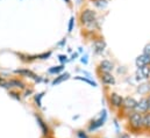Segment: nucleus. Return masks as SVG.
I'll list each match as a JSON object with an SVG mask.
<instances>
[{
  "mask_svg": "<svg viewBox=\"0 0 150 138\" xmlns=\"http://www.w3.org/2000/svg\"><path fill=\"white\" fill-rule=\"evenodd\" d=\"M136 76H137V79H143V78H148V77L150 76V67H149V65L140 67V70L137 71Z\"/></svg>",
  "mask_w": 150,
  "mask_h": 138,
  "instance_id": "6",
  "label": "nucleus"
},
{
  "mask_svg": "<svg viewBox=\"0 0 150 138\" xmlns=\"http://www.w3.org/2000/svg\"><path fill=\"white\" fill-rule=\"evenodd\" d=\"M148 109H150V98L148 99Z\"/></svg>",
  "mask_w": 150,
  "mask_h": 138,
  "instance_id": "26",
  "label": "nucleus"
},
{
  "mask_svg": "<svg viewBox=\"0 0 150 138\" xmlns=\"http://www.w3.org/2000/svg\"><path fill=\"white\" fill-rule=\"evenodd\" d=\"M136 105H137V101L133 98H126L123 100V103H122V106L126 107L127 109H135Z\"/></svg>",
  "mask_w": 150,
  "mask_h": 138,
  "instance_id": "8",
  "label": "nucleus"
},
{
  "mask_svg": "<svg viewBox=\"0 0 150 138\" xmlns=\"http://www.w3.org/2000/svg\"><path fill=\"white\" fill-rule=\"evenodd\" d=\"M4 86H5V87H21V88L25 87L23 82L19 81V80H11V81L4 82Z\"/></svg>",
  "mask_w": 150,
  "mask_h": 138,
  "instance_id": "11",
  "label": "nucleus"
},
{
  "mask_svg": "<svg viewBox=\"0 0 150 138\" xmlns=\"http://www.w3.org/2000/svg\"><path fill=\"white\" fill-rule=\"evenodd\" d=\"M78 137H79V138H89V137L86 136V133L83 132V131H78Z\"/></svg>",
  "mask_w": 150,
  "mask_h": 138,
  "instance_id": "21",
  "label": "nucleus"
},
{
  "mask_svg": "<svg viewBox=\"0 0 150 138\" xmlns=\"http://www.w3.org/2000/svg\"><path fill=\"white\" fill-rule=\"evenodd\" d=\"M59 60H61L62 63H64V62H66V57H65V56H59Z\"/></svg>",
  "mask_w": 150,
  "mask_h": 138,
  "instance_id": "24",
  "label": "nucleus"
},
{
  "mask_svg": "<svg viewBox=\"0 0 150 138\" xmlns=\"http://www.w3.org/2000/svg\"><path fill=\"white\" fill-rule=\"evenodd\" d=\"M109 100H111V103L114 107H121L122 103H123V99L116 93H112L109 96Z\"/></svg>",
  "mask_w": 150,
  "mask_h": 138,
  "instance_id": "4",
  "label": "nucleus"
},
{
  "mask_svg": "<svg viewBox=\"0 0 150 138\" xmlns=\"http://www.w3.org/2000/svg\"><path fill=\"white\" fill-rule=\"evenodd\" d=\"M49 56H50V52H48V54H43V55H40L39 57L42 58V59H45V58H48Z\"/></svg>",
  "mask_w": 150,
  "mask_h": 138,
  "instance_id": "23",
  "label": "nucleus"
},
{
  "mask_svg": "<svg viewBox=\"0 0 150 138\" xmlns=\"http://www.w3.org/2000/svg\"><path fill=\"white\" fill-rule=\"evenodd\" d=\"M42 96H43V93H41V94H39V95L35 96V101H36V103H37L39 107L42 106V105H41V99H42Z\"/></svg>",
  "mask_w": 150,
  "mask_h": 138,
  "instance_id": "19",
  "label": "nucleus"
},
{
  "mask_svg": "<svg viewBox=\"0 0 150 138\" xmlns=\"http://www.w3.org/2000/svg\"><path fill=\"white\" fill-rule=\"evenodd\" d=\"M103 114H104V115H101V117H100L99 119H97V121H94V122H92V124H91V125H90V128H89V130H90V131L95 130V129L100 128L101 125H104L105 118H106V111L104 110V111H103Z\"/></svg>",
  "mask_w": 150,
  "mask_h": 138,
  "instance_id": "3",
  "label": "nucleus"
},
{
  "mask_svg": "<svg viewBox=\"0 0 150 138\" xmlns=\"http://www.w3.org/2000/svg\"><path fill=\"white\" fill-rule=\"evenodd\" d=\"M105 48H106L105 41L98 40V41L94 42V50H95V52H103V51L105 50Z\"/></svg>",
  "mask_w": 150,
  "mask_h": 138,
  "instance_id": "12",
  "label": "nucleus"
},
{
  "mask_svg": "<svg viewBox=\"0 0 150 138\" xmlns=\"http://www.w3.org/2000/svg\"><path fill=\"white\" fill-rule=\"evenodd\" d=\"M135 109H136L139 113H144V111H147V110H148V99H142L140 102H137Z\"/></svg>",
  "mask_w": 150,
  "mask_h": 138,
  "instance_id": "9",
  "label": "nucleus"
},
{
  "mask_svg": "<svg viewBox=\"0 0 150 138\" xmlns=\"http://www.w3.org/2000/svg\"><path fill=\"white\" fill-rule=\"evenodd\" d=\"M15 73H18V74H21V76H25V77H30V78H34L35 80H39L40 81V78H36V76L31 71L29 70H16Z\"/></svg>",
  "mask_w": 150,
  "mask_h": 138,
  "instance_id": "13",
  "label": "nucleus"
},
{
  "mask_svg": "<svg viewBox=\"0 0 150 138\" xmlns=\"http://www.w3.org/2000/svg\"><path fill=\"white\" fill-rule=\"evenodd\" d=\"M150 64V56H147V55H141L136 58V65L139 67H142V66H147Z\"/></svg>",
  "mask_w": 150,
  "mask_h": 138,
  "instance_id": "5",
  "label": "nucleus"
},
{
  "mask_svg": "<svg viewBox=\"0 0 150 138\" xmlns=\"http://www.w3.org/2000/svg\"><path fill=\"white\" fill-rule=\"evenodd\" d=\"M76 79L77 80H81V81H85V82H87V84H90L91 86H97V84L94 82V81H92V80H89V79H86V78H83V77H76Z\"/></svg>",
  "mask_w": 150,
  "mask_h": 138,
  "instance_id": "17",
  "label": "nucleus"
},
{
  "mask_svg": "<svg viewBox=\"0 0 150 138\" xmlns=\"http://www.w3.org/2000/svg\"><path fill=\"white\" fill-rule=\"evenodd\" d=\"M65 1H66V3H68V4H69V3H70V0H65Z\"/></svg>",
  "mask_w": 150,
  "mask_h": 138,
  "instance_id": "27",
  "label": "nucleus"
},
{
  "mask_svg": "<svg viewBox=\"0 0 150 138\" xmlns=\"http://www.w3.org/2000/svg\"><path fill=\"white\" fill-rule=\"evenodd\" d=\"M130 124L136 129H140L143 127V116L140 113H134L130 115Z\"/></svg>",
  "mask_w": 150,
  "mask_h": 138,
  "instance_id": "2",
  "label": "nucleus"
},
{
  "mask_svg": "<svg viewBox=\"0 0 150 138\" xmlns=\"http://www.w3.org/2000/svg\"><path fill=\"white\" fill-rule=\"evenodd\" d=\"M73 18L70 19V22H69V31H72V28H73Z\"/></svg>",
  "mask_w": 150,
  "mask_h": 138,
  "instance_id": "22",
  "label": "nucleus"
},
{
  "mask_svg": "<svg viewBox=\"0 0 150 138\" xmlns=\"http://www.w3.org/2000/svg\"><path fill=\"white\" fill-rule=\"evenodd\" d=\"M63 65H61V66H56V67H53V68H50L49 70V72L50 73H58V72H61L62 70H63Z\"/></svg>",
  "mask_w": 150,
  "mask_h": 138,
  "instance_id": "18",
  "label": "nucleus"
},
{
  "mask_svg": "<svg viewBox=\"0 0 150 138\" xmlns=\"http://www.w3.org/2000/svg\"><path fill=\"white\" fill-rule=\"evenodd\" d=\"M100 78H101V81L104 84H106V85H113V84H115V79H114V77L109 72H103Z\"/></svg>",
  "mask_w": 150,
  "mask_h": 138,
  "instance_id": "7",
  "label": "nucleus"
},
{
  "mask_svg": "<svg viewBox=\"0 0 150 138\" xmlns=\"http://www.w3.org/2000/svg\"><path fill=\"white\" fill-rule=\"evenodd\" d=\"M99 66H100V70L103 72H111L113 70V64L108 60H103Z\"/></svg>",
  "mask_w": 150,
  "mask_h": 138,
  "instance_id": "10",
  "label": "nucleus"
},
{
  "mask_svg": "<svg viewBox=\"0 0 150 138\" xmlns=\"http://www.w3.org/2000/svg\"><path fill=\"white\" fill-rule=\"evenodd\" d=\"M86 58H87L86 56H85V57H83V58H81V62H83V63H85V64H86V63H87V59H86Z\"/></svg>",
  "mask_w": 150,
  "mask_h": 138,
  "instance_id": "25",
  "label": "nucleus"
},
{
  "mask_svg": "<svg viewBox=\"0 0 150 138\" xmlns=\"http://www.w3.org/2000/svg\"><path fill=\"white\" fill-rule=\"evenodd\" d=\"M69 77H70V74H69V73H64V74H61L58 78H56V79L53 81V85L59 84V82H62V81H64V80H66V79H69Z\"/></svg>",
  "mask_w": 150,
  "mask_h": 138,
  "instance_id": "15",
  "label": "nucleus"
},
{
  "mask_svg": "<svg viewBox=\"0 0 150 138\" xmlns=\"http://www.w3.org/2000/svg\"><path fill=\"white\" fill-rule=\"evenodd\" d=\"M80 21L83 25L85 26H91L95 22V14L93 11L91 9H85L83 11L81 15H80Z\"/></svg>",
  "mask_w": 150,
  "mask_h": 138,
  "instance_id": "1",
  "label": "nucleus"
},
{
  "mask_svg": "<svg viewBox=\"0 0 150 138\" xmlns=\"http://www.w3.org/2000/svg\"><path fill=\"white\" fill-rule=\"evenodd\" d=\"M143 127L150 128V114H147L143 116Z\"/></svg>",
  "mask_w": 150,
  "mask_h": 138,
  "instance_id": "16",
  "label": "nucleus"
},
{
  "mask_svg": "<svg viewBox=\"0 0 150 138\" xmlns=\"http://www.w3.org/2000/svg\"><path fill=\"white\" fill-rule=\"evenodd\" d=\"M36 118H37L39 125H40V127H41V129H42V133H43L44 136H47V135L49 133V129H48V127H47V123H44V121H43L40 116H37Z\"/></svg>",
  "mask_w": 150,
  "mask_h": 138,
  "instance_id": "14",
  "label": "nucleus"
},
{
  "mask_svg": "<svg viewBox=\"0 0 150 138\" xmlns=\"http://www.w3.org/2000/svg\"><path fill=\"white\" fill-rule=\"evenodd\" d=\"M144 55L150 56V43H149V44H147V45L144 46Z\"/></svg>",
  "mask_w": 150,
  "mask_h": 138,
  "instance_id": "20",
  "label": "nucleus"
}]
</instances>
